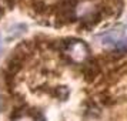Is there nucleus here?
Segmentation results:
<instances>
[{"label":"nucleus","instance_id":"1","mask_svg":"<svg viewBox=\"0 0 127 121\" xmlns=\"http://www.w3.org/2000/svg\"><path fill=\"white\" fill-rule=\"evenodd\" d=\"M60 50L66 54L69 61L74 64H81L87 61L90 48L86 43L80 39H63L60 40Z\"/></svg>","mask_w":127,"mask_h":121},{"label":"nucleus","instance_id":"2","mask_svg":"<svg viewBox=\"0 0 127 121\" xmlns=\"http://www.w3.org/2000/svg\"><path fill=\"white\" fill-rule=\"evenodd\" d=\"M77 0H62L56 9V27H63L76 22Z\"/></svg>","mask_w":127,"mask_h":121},{"label":"nucleus","instance_id":"3","mask_svg":"<svg viewBox=\"0 0 127 121\" xmlns=\"http://www.w3.org/2000/svg\"><path fill=\"white\" fill-rule=\"evenodd\" d=\"M123 10V0H106L104 4L100 7L101 14L107 17H119Z\"/></svg>","mask_w":127,"mask_h":121},{"label":"nucleus","instance_id":"4","mask_svg":"<svg viewBox=\"0 0 127 121\" xmlns=\"http://www.w3.org/2000/svg\"><path fill=\"white\" fill-rule=\"evenodd\" d=\"M103 19V14L100 12V9L97 10H93L89 14H86L84 17L81 19L80 23V30H92L94 26H97L100 23V20Z\"/></svg>","mask_w":127,"mask_h":121},{"label":"nucleus","instance_id":"5","mask_svg":"<svg viewBox=\"0 0 127 121\" xmlns=\"http://www.w3.org/2000/svg\"><path fill=\"white\" fill-rule=\"evenodd\" d=\"M98 74H100V66H98L97 60L84 61V64H83V75H84V80L87 83L94 81L96 77H98Z\"/></svg>","mask_w":127,"mask_h":121},{"label":"nucleus","instance_id":"6","mask_svg":"<svg viewBox=\"0 0 127 121\" xmlns=\"http://www.w3.org/2000/svg\"><path fill=\"white\" fill-rule=\"evenodd\" d=\"M13 121H44V117L39 110L32 108L30 111H24L22 115L14 117Z\"/></svg>","mask_w":127,"mask_h":121},{"label":"nucleus","instance_id":"7","mask_svg":"<svg viewBox=\"0 0 127 121\" xmlns=\"http://www.w3.org/2000/svg\"><path fill=\"white\" fill-rule=\"evenodd\" d=\"M22 67H23V63L22 61L10 57L9 61H7V64H6V73H9V74H12V75H16L22 70Z\"/></svg>","mask_w":127,"mask_h":121},{"label":"nucleus","instance_id":"8","mask_svg":"<svg viewBox=\"0 0 127 121\" xmlns=\"http://www.w3.org/2000/svg\"><path fill=\"white\" fill-rule=\"evenodd\" d=\"M69 94H70V91H69V88H67L66 86L56 87V88L52 91V96H53V97L59 98V100H62V101H66V100L69 98Z\"/></svg>","mask_w":127,"mask_h":121},{"label":"nucleus","instance_id":"9","mask_svg":"<svg viewBox=\"0 0 127 121\" xmlns=\"http://www.w3.org/2000/svg\"><path fill=\"white\" fill-rule=\"evenodd\" d=\"M6 108H7V100L0 94V113H1V111H4Z\"/></svg>","mask_w":127,"mask_h":121},{"label":"nucleus","instance_id":"10","mask_svg":"<svg viewBox=\"0 0 127 121\" xmlns=\"http://www.w3.org/2000/svg\"><path fill=\"white\" fill-rule=\"evenodd\" d=\"M14 1H16V0H6V3H7V6H9V7L14 6Z\"/></svg>","mask_w":127,"mask_h":121},{"label":"nucleus","instance_id":"11","mask_svg":"<svg viewBox=\"0 0 127 121\" xmlns=\"http://www.w3.org/2000/svg\"><path fill=\"white\" fill-rule=\"evenodd\" d=\"M0 43H1V41H0Z\"/></svg>","mask_w":127,"mask_h":121}]
</instances>
